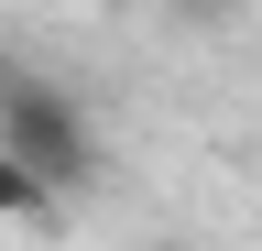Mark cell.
<instances>
[{"mask_svg": "<svg viewBox=\"0 0 262 251\" xmlns=\"http://www.w3.org/2000/svg\"><path fill=\"white\" fill-rule=\"evenodd\" d=\"M0 153H22L44 186H77L88 175V109L44 66H0Z\"/></svg>", "mask_w": 262, "mask_h": 251, "instance_id": "1", "label": "cell"}, {"mask_svg": "<svg viewBox=\"0 0 262 251\" xmlns=\"http://www.w3.org/2000/svg\"><path fill=\"white\" fill-rule=\"evenodd\" d=\"M44 208H55V186L33 175L22 153H0V230H11V218H44Z\"/></svg>", "mask_w": 262, "mask_h": 251, "instance_id": "2", "label": "cell"}]
</instances>
